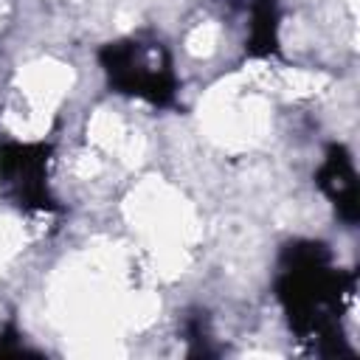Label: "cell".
Listing matches in <instances>:
<instances>
[{
	"label": "cell",
	"mask_w": 360,
	"mask_h": 360,
	"mask_svg": "<svg viewBox=\"0 0 360 360\" xmlns=\"http://www.w3.org/2000/svg\"><path fill=\"white\" fill-rule=\"evenodd\" d=\"M107 70L129 93L149 96L155 101H160L166 93H172L169 90V70L160 62V53L158 51H143L138 42L118 45L112 51V62H110Z\"/></svg>",
	"instance_id": "obj_1"
},
{
	"label": "cell",
	"mask_w": 360,
	"mask_h": 360,
	"mask_svg": "<svg viewBox=\"0 0 360 360\" xmlns=\"http://www.w3.org/2000/svg\"><path fill=\"white\" fill-rule=\"evenodd\" d=\"M20 158H22V152H20ZM8 174H11V177H22V174H25V177H28V174H31V158L25 155L22 160H17ZM20 188H22V197H28V200H34V197L42 194V188L34 186V180H20Z\"/></svg>",
	"instance_id": "obj_2"
}]
</instances>
